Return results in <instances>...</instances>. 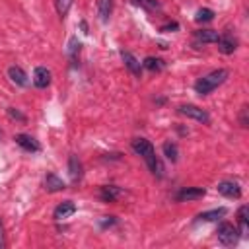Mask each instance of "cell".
<instances>
[{
	"label": "cell",
	"instance_id": "obj_4",
	"mask_svg": "<svg viewBox=\"0 0 249 249\" xmlns=\"http://www.w3.org/2000/svg\"><path fill=\"white\" fill-rule=\"evenodd\" d=\"M181 115H185L187 119H195V121H198V123H204V124H208L210 123V115L204 111V109H200V107H196V105H191V103H187V105H179V109H177Z\"/></svg>",
	"mask_w": 249,
	"mask_h": 249
},
{
	"label": "cell",
	"instance_id": "obj_27",
	"mask_svg": "<svg viewBox=\"0 0 249 249\" xmlns=\"http://www.w3.org/2000/svg\"><path fill=\"white\" fill-rule=\"evenodd\" d=\"M115 222H117V220H115V216H103V220L99 222V226L105 230V228H111V226H115Z\"/></svg>",
	"mask_w": 249,
	"mask_h": 249
},
{
	"label": "cell",
	"instance_id": "obj_15",
	"mask_svg": "<svg viewBox=\"0 0 249 249\" xmlns=\"http://www.w3.org/2000/svg\"><path fill=\"white\" fill-rule=\"evenodd\" d=\"M8 78H10L16 86H21V88L27 86V74H25L19 66H10V68H8Z\"/></svg>",
	"mask_w": 249,
	"mask_h": 249
},
{
	"label": "cell",
	"instance_id": "obj_10",
	"mask_svg": "<svg viewBox=\"0 0 249 249\" xmlns=\"http://www.w3.org/2000/svg\"><path fill=\"white\" fill-rule=\"evenodd\" d=\"M74 212H76V204H74L72 200H64V202H60V204L53 210V218H54V220H66V218H70Z\"/></svg>",
	"mask_w": 249,
	"mask_h": 249
},
{
	"label": "cell",
	"instance_id": "obj_2",
	"mask_svg": "<svg viewBox=\"0 0 249 249\" xmlns=\"http://www.w3.org/2000/svg\"><path fill=\"white\" fill-rule=\"evenodd\" d=\"M230 72L226 68H218V70H212L208 74H204L202 78H198L195 82V91L198 95H208L212 89H216L218 86H222L226 80H228Z\"/></svg>",
	"mask_w": 249,
	"mask_h": 249
},
{
	"label": "cell",
	"instance_id": "obj_1",
	"mask_svg": "<svg viewBox=\"0 0 249 249\" xmlns=\"http://www.w3.org/2000/svg\"><path fill=\"white\" fill-rule=\"evenodd\" d=\"M130 146H132V150L146 161V165H148V169L156 175V177H161V173H163V167H161V163H160V160H158V156H156V150H154V146L146 140V138H134L132 142H130Z\"/></svg>",
	"mask_w": 249,
	"mask_h": 249
},
{
	"label": "cell",
	"instance_id": "obj_17",
	"mask_svg": "<svg viewBox=\"0 0 249 249\" xmlns=\"http://www.w3.org/2000/svg\"><path fill=\"white\" fill-rule=\"evenodd\" d=\"M111 12H113V0H99L97 2V14H99V19L103 23L109 21Z\"/></svg>",
	"mask_w": 249,
	"mask_h": 249
},
{
	"label": "cell",
	"instance_id": "obj_23",
	"mask_svg": "<svg viewBox=\"0 0 249 249\" xmlns=\"http://www.w3.org/2000/svg\"><path fill=\"white\" fill-rule=\"evenodd\" d=\"M54 4H56V12H58V16L64 18V16L68 14L70 6H72V0H54Z\"/></svg>",
	"mask_w": 249,
	"mask_h": 249
},
{
	"label": "cell",
	"instance_id": "obj_5",
	"mask_svg": "<svg viewBox=\"0 0 249 249\" xmlns=\"http://www.w3.org/2000/svg\"><path fill=\"white\" fill-rule=\"evenodd\" d=\"M218 51L224 53V54H231L235 49H237V39L231 31H224L222 35H218Z\"/></svg>",
	"mask_w": 249,
	"mask_h": 249
},
{
	"label": "cell",
	"instance_id": "obj_21",
	"mask_svg": "<svg viewBox=\"0 0 249 249\" xmlns=\"http://www.w3.org/2000/svg\"><path fill=\"white\" fill-rule=\"evenodd\" d=\"M237 224H239V233L245 237L247 231H249V226H247V206H241L239 212H237Z\"/></svg>",
	"mask_w": 249,
	"mask_h": 249
},
{
	"label": "cell",
	"instance_id": "obj_22",
	"mask_svg": "<svg viewBox=\"0 0 249 249\" xmlns=\"http://www.w3.org/2000/svg\"><path fill=\"white\" fill-rule=\"evenodd\" d=\"M212 18H214V12H212L210 8H200V10L196 12V16H195V19H196L198 23H206V21H212Z\"/></svg>",
	"mask_w": 249,
	"mask_h": 249
},
{
	"label": "cell",
	"instance_id": "obj_16",
	"mask_svg": "<svg viewBox=\"0 0 249 249\" xmlns=\"http://www.w3.org/2000/svg\"><path fill=\"white\" fill-rule=\"evenodd\" d=\"M45 189H47L49 193L62 191V189H64V181H62L60 177H56L54 173H49V175L45 177Z\"/></svg>",
	"mask_w": 249,
	"mask_h": 249
},
{
	"label": "cell",
	"instance_id": "obj_11",
	"mask_svg": "<svg viewBox=\"0 0 249 249\" xmlns=\"http://www.w3.org/2000/svg\"><path fill=\"white\" fill-rule=\"evenodd\" d=\"M121 195H123V189H119L117 185H103L99 191V198L103 202H117Z\"/></svg>",
	"mask_w": 249,
	"mask_h": 249
},
{
	"label": "cell",
	"instance_id": "obj_19",
	"mask_svg": "<svg viewBox=\"0 0 249 249\" xmlns=\"http://www.w3.org/2000/svg\"><path fill=\"white\" fill-rule=\"evenodd\" d=\"M161 150H163V156H165L169 161H177V158H179V148H177L175 142H171V140L163 142Z\"/></svg>",
	"mask_w": 249,
	"mask_h": 249
},
{
	"label": "cell",
	"instance_id": "obj_14",
	"mask_svg": "<svg viewBox=\"0 0 249 249\" xmlns=\"http://www.w3.org/2000/svg\"><path fill=\"white\" fill-rule=\"evenodd\" d=\"M226 208L222 206V208H212V210H206V212H200L198 216H196V220L198 222H216V220H220V218H224L226 216Z\"/></svg>",
	"mask_w": 249,
	"mask_h": 249
},
{
	"label": "cell",
	"instance_id": "obj_3",
	"mask_svg": "<svg viewBox=\"0 0 249 249\" xmlns=\"http://www.w3.org/2000/svg\"><path fill=\"white\" fill-rule=\"evenodd\" d=\"M237 228L233 226V224H230V222H222L220 226H218V230H216V235H218V241L222 243V245H233L235 241H237Z\"/></svg>",
	"mask_w": 249,
	"mask_h": 249
},
{
	"label": "cell",
	"instance_id": "obj_7",
	"mask_svg": "<svg viewBox=\"0 0 249 249\" xmlns=\"http://www.w3.org/2000/svg\"><path fill=\"white\" fill-rule=\"evenodd\" d=\"M121 58H123L124 66L128 68V72H130L132 76H136V78L142 76V62H140L132 53H128V51H121Z\"/></svg>",
	"mask_w": 249,
	"mask_h": 249
},
{
	"label": "cell",
	"instance_id": "obj_8",
	"mask_svg": "<svg viewBox=\"0 0 249 249\" xmlns=\"http://www.w3.org/2000/svg\"><path fill=\"white\" fill-rule=\"evenodd\" d=\"M204 195H206V191H204L202 187H185V189L177 191L175 200H179V202H185V200H198V198H202Z\"/></svg>",
	"mask_w": 249,
	"mask_h": 249
},
{
	"label": "cell",
	"instance_id": "obj_30",
	"mask_svg": "<svg viewBox=\"0 0 249 249\" xmlns=\"http://www.w3.org/2000/svg\"><path fill=\"white\" fill-rule=\"evenodd\" d=\"M0 138H2V130H0Z\"/></svg>",
	"mask_w": 249,
	"mask_h": 249
},
{
	"label": "cell",
	"instance_id": "obj_13",
	"mask_svg": "<svg viewBox=\"0 0 249 249\" xmlns=\"http://www.w3.org/2000/svg\"><path fill=\"white\" fill-rule=\"evenodd\" d=\"M218 31L214 29H196L195 31V45H204V43H216L218 41Z\"/></svg>",
	"mask_w": 249,
	"mask_h": 249
},
{
	"label": "cell",
	"instance_id": "obj_20",
	"mask_svg": "<svg viewBox=\"0 0 249 249\" xmlns=\"http://www.w3.org/2000/svg\"><path fill=\"white\" fill-rule=\"evenodd\" d=\"M142 66L146 70H150V72H160L163 68V60L161 58H156V56H146L144 62H142Z\"/></svg>",
	"mask_w": 249,
	"mask_h": 249
},
{
	"label": "cell",
	"instance_id": "obj_25",
	"mask_svg": "<svg viewBox=\"0 0 249 249\" xmlns=\"http://www.w3.org/2000/svg\"><path fill=\"white\" fill-rule=\"evenodd\" d=\"M247 113H249V107L243 105V107H241V113H239V124H241L243 128L249 126V117H247Z\"/></svg>",
	"mask_w": 249,
	"mask_h": 249
},
{
	"label": "cell",
	"instance_id": "obj_24",
	"mask_svg": "<svg viewBox=\"0 0 249 249\" xmlns=\"http://www.w3.org/2000/svg\"><path fill=\"white\" fill-rule=\"evenodd\" d=\"M138 6L146 8V10H158L160 8V2L158 0H134Z\"/></svg>",
	"mask_w": 249,
	"mask_h": 249
},
{
	"label": "cell",
	"instance_id": "obj_9",
	"mask_svg": "<svg viewBox=\"0 0 249 249\" xmlns=\"http://www.w3.org/2000/svg\"><path fill=\"white\" fill-rule=\"evenodd\" d=\"M14 140H16V144H18L19 148H23L25 152L35 154V152H39V150H41L39 142H37L33 136H29V134H16V136H14Z\"/></svg>",
	"mask_w": 249,
	"mask_h": 249
},
{
	"label": "cell",
	"instance_id": "obj_28",
	"mask_svg": "<svg viewBox=\"0 0 249 249\" xmlns=\"http://www.w3.org/2000/svg\"><path fill=\"white\" fill-rule=\"evenodd\" d=\"M177 29H179V23H177V21H171V23H165V25H161V27H160V31H163V33L177 31Z\"/></svg>",
	"mask_w": 249,
	"mask_h": 249
},
{
	"label": "cell",
	"instance_id": "obj_12",
	"mask_svg": "<svg viewBox=\"0 0 249 249\" xmlns=\"http://www.w3.org/2000/svg\"><path fill=\"white\" fill-rule=\"evenodd\" d=\"M33 84H35V88H39V89L47 88V86L51 84V72H49L45 66H37V68L33 70Z\"/></svg>",
	"mask_w": 249,
	"mask_h": 249
},
{
	"label": "cell",
	"instance_id": "obj_26",
	"mask_svg": "<svg viewBox=\"0 0 249 249\" xmlns=\"http://www.w3.org/2000/svg\"><path fill=\"white\" fill-rule=\"evenodd\" d=\"M8 115H10V119H16V121H25V115L23 113H19L16 107H8Z\"/></svg>",
	"mask_w": 249,
	"mask_h": 249
},
{
	"label": "cell",
	"instance_id": "obj_18",
	"mask_svg": "<svg viewBox=\"0 0 249 249\" xmlns=\"http://www.w3.org/2000/svg\"><path fill=\"white\" fill-rule=\"evenodd\" d=\"M68 173H70V179L72 181H78L82 177V163L76 156H70L68 158Z\"/></svg>",
	"mask_w": 249,
	"mask_h": 249
},
{
	"label": "cell",
	"instance_id": "obj_29",
	"mask_svg": "<svg viewBox=\"0 0 249 249\" xmlns=\"http://www.w3.org/2000/svg\"><path fill=\"white\" fill-rule=\"evenodd\" d=\"M6 245V241H4V226H2V222H0V249Z\"/></svg>",
	"mask_w": 249,
	"mask_h": 249
},
{
	"label": "cell",
	"instance_id": "obj_6",
	"mask_svg": "<svg viewBox=\"0 0 249 249\" xmlns=\"http://www.w3.org/2000/svg\"><path fill=\"white\" fill-rule=\"evenodd\" d=\"M216 189H218L220 195H224V196H228V198H239V196H241V187H239V183H237V181H231V179L220 181V183L216 185Z\"/></svg>",
	"mask_w": 249,
	"mask_h": 249
}]
</instances>
